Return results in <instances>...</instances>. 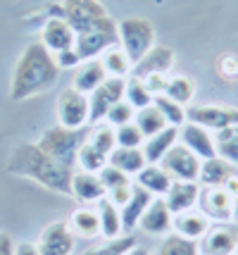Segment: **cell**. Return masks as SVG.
<instances>
[{
  "label": "cell",
  "mask_w": 238,
  "mask_h": 255,
  "mask_svg": "<svg viewBox=\"0 0 238 255\" xmlns=\"http://www.w3.org/2000/svg\"><path fill=\"white\" fill-rule=\"evenodd\" d=\"M72 196L81 203H98L100 198L107 196V191H105L98 174L79 169V172L72 174Z\"/></svg>",
  "instance_id": "cell-22"
},
{
  "label": "cell",
  "mask_w": 238,
  "mask_h": 255,
  "mask_svg": "<svg viewBox=\"0 0 238 255\" xmlns=\"http://www.w3.org/2000/svg\"><path fill=\"white\" fill-rule=\"evenodd\" d=\"M7 169L12 174L34 179L36 184L55 191V193L72 196V174H74V169L46 155L36 143L17 145L7 157Z\"/></svg>",
  "instance_id": "cell-1"
},
{
  "label": "cell",
  "mask_w": 238,
  "mask_h": 255,
  "mask_svg": "<svg viewBox=\"0 0 238 255\" xmlns=\"http://www.w3.org/2000/svg\"><path fill=\"white\" fill-rule=\"evenodd\" d=\"M117 33H119V48L129 55L131 65H136L155 45V26L143 17H124L117 24Z\"/></svg>",
  "instance_id": "cell-4"
},
{
  "label": "cell",
  "mask_w": 238,
  "mask_h": 255,
  "mask_svg": "<svg viewBox=\"0 0 238 255\" xmlns=\"http://www.w3.org/2000/svg\"><path fill=\"white\" fill-rule=\"evenodd\" d=\"M186 122L219 131L224 127L238 124V108H229V105H193V108H186Z\"/></svg>",
  "instance_id": "cell-11"
},
{
  "label": "cell",
  "mask_w": 238,
  "mask_h": 255,
  "mask_svg": "<svg viewBox=\"0 0 238 255\" xmlns=\"http://www.w3.org/2000/svg\"><path fill=\"white\" fill-rule=\"evenodd\" d=\"M212 138H215L217 155L238 167V124H231V127H224V129L215 131Z\"/></svg>",
  "instance_id": "cell-29"
},
{
  "label": "cell",
  "mask_w": 238,
  "mask_h": 255,
  "mask_svg": "<svg viewBox=\"0 0 238 255\" xmlns=\"http://www.w3.org/2000/svg\"><path fill=\"white\" fill-rule=\"evenodd\" d=\"M134 115H136V110H134L126 100H119V103H117V105H112V108H110V112L105 115V122L117 129V127H122V124L134 122Z\"/></svg>",
  "instance_id": "cell-41"
},
{
  "label": "cell",
  "mask_w": 238,
  "mask_h": 255,
  "mask_svg": "<svg viewBox=\"0 0 238 255\" xmlns=\"http://www.w3.org/2000/svg\"><path fill=\"white\" fill-rule=\"evenodd\" d=\"M41 43L46 45V50L50 55H60L65 50H74V43H77V33L69 26L62 17H50L43 26V33H41Z\"/></svg>",
  "instance_id": "cell-13"
},
{
  "label": "cell",
  "mask_w": 238,
  "mask_h": 255,
  "mask_svg": "<svg viewBox=\"0 0 238 255\" xmlns=\"http://www.w3.org/2000/svg\"><path fill=\"white\" fill-rule=\"evenodd\" d=\"M224 189L231 193V198H236V196H238V172H236V174H234L231 179H229L227 184H224Z\"/></svg>",
  "instance_id": "cell-46"
},
{
  "label": "cell",
  "mask_w": 238,
  "mask_h": 255,
  "mask_svg": "<svg viewBox=\"0 0 238 255\" xmlns=\"http://www.w3.org/2000/svg\"><path fill=\"white\" fill-rule=\"evenodd\" d=\"M162 96H167L174 103H179V105L186 108L193 100V96H195V84L188 77H167V86H164Z\"/></svg>",
  "instance_id": "cell-35"
},
{
  "label": "cell",
  "mask_w": 238,
  "mask_h": 255,
  "mask_svg": "<svg viewBox=\"0 0 238 255\" xmlns=\"http://www.w3.org/2000/svg\"><path fill=\"white\" fill-rule=\"evenodd\" d=\"M69 229L74 232V236L81 239H95L100 234V222H98V212L91 208H79L69 215Z\"/></svg>",
  "instance_id": "cell-28"
},
{
  "label": "cell",
  "mask_w": 238,
  "mask_h": 255,
  "mask_svg": "<svg viewBox=\"0 0 238 255\" xmlns=\"http://www.w3.org/2000/svg\"><path fill=\"white\" fill-rule=\"evenodd\" d=\"M107 162H110L112 167H117V169H122V172L129 174V177H136L138 172L148 165L146 155H143L141 148H119V145L110 153Z\"/></svg>",
  "instance_id": "cell-27"
},
{
  "label": "cell",
  "mask_w": 238,
  "mask_h": 255,
  "mask_svg": "<svg viewBox=\"0 0 238 255\" xmlns=\"http://www.w3.org/2000/svg\"><path fill=\"white\" fill-rule=\"evenodd\" d=\"M198 196H200V184L198 181H171L169 191L164 193V203L171 210V215H176V212L195 208Z\"/></svg>",
  "instance_id": "cell-21"
},
{
  "label": "cell",
  "mask_w": 238,
  "mask_h": 255,
  "mask_svg": "<svg viewBox=\"0 0 238 255\" xmlns=\"http://www.w3.org/2000/svg\"><path fill=\"white\" fill-rule=\"evenodd\" d=\"M77 165L81 167V172H93V174H98L102 167L107 165V155L100 153L98 148H93L91 143H81L79 153H77Z\"/></svg>",
  "instance_id": "cell-37"
},
{
  "label": "cell",
  "mask_w": 238,
  "mask_h": 255,
  "mask_svg": "<svg viewBox=\"0 0 238 255\" xmlns=\"http://www.w3.org/2000/svg\"><path fill=\"white\" fill-rule=\"evenodd\" d=\"M74 244H77V236L69 229L67 220H57L41 232L36 246L41 255H72Z\"/></svg>",
  "instance_id": "cell-12"
},
{
  "label": "cell",
  "mask_w": 238,
  "mask_h": 255,
  "mask_svg": "<svg viewBox=\"0 0 238 255\" xmlns=\"http://www.w3.org/2000/svg\"><path fill=\"white\" fill-rule=\"evenodd\" d=\"M114 136H117V145H119V148H141L143 141H146V136L141 133V129H138L134 122L117 127V129H114Z\"/></svg>",
  "instance_id": "cell-39"
},
{
  "label": "cell",
  "mask_w": 238,
  "mask_h": 255,
  "mask_svg": "<svg viewBox=\"0 0 238 255\" xmlns=\"http://www.w3.org/2000/svg\"><path fill=\"white\" fill-rule=\"evenodd\" d=\"M131 248H136L134 234H122L117 239H102L100 244L88 246L81 255H126Z\"/></svg>",
  "instance_id": "cell-30"
},
{
  "label": "cell",
  "mask_w": 238,
  "mask_h": 255,
  "mask_svg": "<svg viewBox=\"0 0 238 255\" xmlns=\"http://www.w3.org/2000/svg\"><path fill=\"white\" fill-rule=\"evenodd\" d=\"M200 157L195 155L193 150H188L183 143H174L167 150V155L159 160V165L167 169L174 181H198L200 174Z\"/></svg>",
  "instance_id": "cell-9"
},
{
  "label": "cell",
  "mask_w": 238,
  "mask_h": 255,
  "mask_svg": "<svg viewBox=\"0 0 238 255\" xmlns=\"http://www.w3.org/2000/svg\"><path fill=\"white\" fill-rule=\"evenodd\" d=\"M62 19L74 29V33H81L110 22L112 17L107 14V10L98 0H65L62 2Z\"/></svg>",
  "instance_id": "cell-5"
},
{
  "label": "cell",
  "mask_w": 238,
  "mask_h": 255,
  "mask_svg": "<svg viewBox=\"0 0 238 255\" xmlns=\"http://www.w3.org/2000/svg\"><path fill=\"white\" fill-rule=\"evenodd\" d=\"M107 79V72H105V67H102L100 57H95V60H83L79 62L77 67V74H74V89L79 91V93H91L100 86L102 81Z\"/></svg>",
  "instance_id": "cell-24"
},
{
  "label": "cell",
  "mask_w": 238,
  "mask_h": 255,
  "mask_svg": "<svg viewBox=\"0 0 238 255\" xmlns=\"http://www.w3.org/2000/svg\"><path fill=\"white\" fill-rule=\"evenodd\" d=\"M174 179L167 174V169L162 165H146L136 174V184L143 186L148 193H153L155 198H164V193L169 191Z\"/></svg>",
  "instance_id": "cell-25"
},
{
  "label": "cell",
  "mask_w": 238,
  "mask_h": 255,
  "mask_svg": "<svg viewBox=\"0 0 238 255\" xmlns=\"http://www.w3.org/2000/svg\"><path fill=\"white\" fill-rule=\"evenodd\" d=\"M0 255H14V241L5 232H0Z\"/></svg>",
  "instance_id": "cell-44"
},
{
  "label": "cell",
  "mask_w": 238,
  "mask_h": 255,
  "mask_svg": "<svg viewBox=\"0 0 238 255\" xmlns=\"http://www.w3.org/2000/svg\"><path fill=\"white\" fill-rule=\"evenodd\" d=\"M112 45H119V33H117V22L110 19V22L100 24L95 29H88V31L77 33V43H74V50L79 60H95L98 55H102L107 48Z\"/></svg>",
  "instance_id": "cell-6"
},
{
  "label": "cell",
  "mask_w": 238,
  "mask_h": 255,
  "mask_svg": "<svg viewBox=\"0 0 238 255\" xmlns=\"http://www.w3.org/2000/svg\"><path fill=\"white\" fill-rule=\"evenodd\" d=\"M131 186H134V184H126V186H119V189L107 191V198L112 200L117 208H122L126 200H129V196H131Z\"/></svg>",
  "instance_id": "cell-43"
},
{
  "label": "cell",
  "mask_w": 238,
  "mask_h": 255,
  "mask_svg": "<svg viewBox=\"0 0 238 255\" xmlns=\"http://www.w3.org/2000/svg\"><path fill=\"white\" fill-rule=\"evenodd\" d=\"M174 67V50L167 45H153L146 55L138 60L136 65L131 67V74L129 77L136 79H146L150 74H169V69Z\"/></svg>",
  "instance_id": "cell-14"
},
{
  "label": "cell",
  "mask_w": 238,
  "mask_h": 255,
  "mask_svg": "<svg viewBox=\"0 0 238 255\" xmlns=\"http://www.w3.org/2000/svg\"><path fill=\"white\" fill-rule=\"evenodd\" d=\"M174 143H179V127H171V124H167L162 131L148 136L143 145H141V150L146 155V162L148 165H159V160L167 155V150Z\"/></svg>",
  "instance_id": "cell-20"
},
{
  "label": "cell",
  "mask_w": 238,
  "mask_h": 255,
  "mask_svg": "<svg viewBox=\"0 0 238 255\" xmlns=\"http://www.w3.org/2000/svg\"><path fill=\"white\" fill-rule=\"evenodd\" d=\"M153 198H155V196L148 193L143 186H138V184L131 186V196H129V200L119 208V215H122V229H124L126 234H131L138 227L141 215L146 212V208L150 205V200Z\"/></svg>",
  "instance_id": "cell-19"
},
{
  "label": "cell",
  "mask_w": 238,
  "mask_h": 255,
  "mask_svg": "<svg viewBox=\"0 0 238 255\" xmlns=\"http://www.w3.org/2000/svg\"><path fill=\"white\" fill-rule=\"evenodd\" d=\"M60 77V67H57L55 57L46 50V45L41 43H29L22 57L17 60L14 72H12V84H10V98L12 100H26L34 98L38 93L48 91Z\"/></svg>",
  "instance_id": "cell-2"
},
{
  "label": "cell",
  "mask_w": 238,
  "mask_h": 255,
  "mask_svg": "<svg viewBox=\"0 0 238 255\" xmlns=\"http://www.w3.org/2000/svg\"><path fill=\"white\" fill-rule=\"evenodd\" d=\"M236 174V165L227 162L224 157H207L200 162V174H198V184L200 186H224L229 179Z\"/></svg>",
  "instance_id": "cell-23"
},
{
  "label": "cell",
  "mask_w": 238,
  "mask_h": 255,
  "mask_svg": "<svg viewBox=\"0 0 238 255\" xmlns=\"http://www.w3.org/2000/svg\"><path fill=\"white\" fill-rule=\"evenodd\" d=\"M171 210L167 208L164 198H153L150 205L146 208V212L141 215L138 220V227L143 229L150 236H162V234H169L171 232Z\"/></svg>",
  "instance_id": "cell-17"
},
{
  "label": "cell",
  "mask_w": 238,
  "mask_h": 255,
  "mask_svg": "<svg viewBox=\"0 0 238 255\" xmlns=\"http://www.w3.org/2000/svg\"><path fill=\"white\" fill-rule=\"evenodd\" d=\"M14 255H41L36 244H14Z\"/></svg>",
  "instance_id": "cell-45"
},
{
  "label": "cell",
  "mask_w": 238,
  "mask_h": 255,
  "mask_svg": "<svg viewBox=\"0 0 238 255\" xmlns=\"http://www.w3.org/2000/svg\"><path fill=\"white\" fill-rule=\"evenodd\" d=\"M134 124L141 129V133H143L146 138L148 136H153V133L162 131V129L167 127L164 117H162V112H159L155 105H148V108L136 110V115H134Z\"/></svg>",
  "instance_id": "cell-33"
},
{
  "label": "cell",
  "mask_w": 238,
  "mask_h": 255,
  "mask_svg": "<svg viewBox=\"0 0 238 255\" xmlns=\"http://www.w3.org/2000/svg\"><path fill=\"white\" fill-rule=\"evenodd\" d=\"M219 74L224 79H238V57L236 55H224L219 60Z\"/></svg>",
  "instance_id": "cell-42"
},
{
  "label": "cell",
  "mask_w": 238,
  "mask_h": 255,
  "mask_svg": "<svg viewBox=\"0 0 238 255\" xmlns=\"http://www.w3.org/2000/svg\"><path fill=\"white\" fill-rule=\"evenodd\" d=\"M198 244H200V255H234L236 227H231L229 222H219L215 227H210Z\"/></svg>",
  "instance_id": "cell-15"
},
{
  "label": "cell",
  "mask_w": 238,
  "mask_h": 255,
  "mask_svg": "<svg viewBox=\"0 0 238 255\" xmlns=\"http://www.w3.org/2000/svg\"><path fill=\"white\" fill-rule=\"evenodd\" d=\"M98 177H100L102 186H105V191H112V189H119V186H126V184H131V177L129 174H124L122 169H117V167H112L110 162L102 167L100 172H98Z\"/></svg>",
  "instance_id": "cell-40"
},
{
  "label": "cell",
  "mask_w": 238,
  "mask_h": 255,
  "mask_svg": "<svg viewBox=\"0 0 238 255\" xmlns=\"http://www.w3.org/2000/svg\"><path fill=\"white\" fill-rule=\"evenodd\" d=\"M86 129H65V127H53V129H48L38 141L36 145L50 155L53 160L57 162H62V165L67 167H74L77 165V153H79L81 143L86 141Z\"/></svg>",
  "instance_id": "cell-3"
},
{
  "label": "cell",
  "mask_w": 238,
  "mask_h": 255,
  "mask_svg": "<svg viewBox=\"0 0 238 255\" xmlns=\"http://www.w3.org/2000/svg\"><path fill=\"white\" fill-rule=\"evenodd\" d=\"M210 227H212V222H210L200 210H195V208L176 212V215L171 217V229H174V234H179L183 239H191V241H200Z\"/></svg>",
  "instance_id": "cell-18"
},
{
  "label": "cell",
  "mask_w": 238,
  "mask_h": 255,
  "mask_svg": "<svg viewBox=\"0 0 238 255\" xmlns=\"http://www.w3.org/2000/svg\"><path fill=\"white\" fill-rule=\"evenodd\" d=\"M153 105L162 112V117H164L167 124H171V127L186 124V108L179 105V103H174L171 98H167V96H155V98H153Z\"/></svg>",
  "instance_id": "cell-38"
},
{
  "label": "cell",
  "mask_w": 238,
  "mask_h": 255,
  "mask_svg": "<svg viewBox=\"0 0 238 255\" xmlns=\"http://www.w3.org/2000/svg\"><path fill=\"white\" fill-rule=\"evenodd\" d=\"M86 143H91L93 148H98L100 153L110 157L114 148H117V136H114V127L110 124H93V129H88L86 133Z\"/></svg>",
  "instance_id": "cell-34"
},
{
  "label": "cell",
  "mask_w": 238,
  "mask_h": 255,
  "mask_svg": "<svg viewBox=\"0 0 238 255\" xmlns=\"http://www.w3.org/2000/svg\"><path fill=\"white\" fill-rule=\"evenodd\" d=\"M234 255H238V224H236V251H234Z\"/></svg>",
  "instance_id": "cell-49"
},
{
  "label": "cell",
  "mask_w": 238,
  "mask_h": 255,
  "mask_svg": "<svg viewBox=\"0 0 238 255\" xmlns=\"http://www.w3.org/2000/svg\"><path fill=\"white\" fill-rule=\"evenodd\" d=\"M57 124L65 129H86L88 124V96L67 89L57 98Z\"/></svg>",
  "instance_id": "cell-8"
},
{
  "label": "cell",
  "mask_w": 238,
  "mask_h": 255,
  "mask_svg": "<svg viewBox=\"0 0 238 255\" xmlns=\"http://www.w3.org/2000/svg\"><path fill=\"white\" fill-rule=\"evenodd\" d=\"M155 255H200V244L183 239L179 234H167Z\"/></svg>",
  "instance_id": "cell-32"
},
{
  "label": "cell",
  "mask_w": 238,
  "mask_h": 255,
  "mask_svg": "<svg viewBox=\"0 0 238 255\" xmlns=\"http://www.w3.org/2000/svg\"><path fill=\"white\" fill-rule=\"evenodd\" d=\"M126 255H150V253H148L146 248H138V246H136V248H131Z\"/></svg>",
  "instance_id": "cell-47"
},
{
  "label": "cell",
  "mask_w": 238,
  "mask_h": 255,
  "mask_svg": "<svg viewBox=\"0 0 238 255\" xmlns=\"http://www.w3.org/2000/svg\"><path fill=\"white\" fill-rule=\"evenodd\" d=\"M179 143H183L188 150H193L200 160H207V157H215V138H212V131L205 129V127H198L193 122H186L179 127Z\"/></svg>",
  "instance_id": "cell-16"
},
{
  "label": "cell",
  "mask_w": 238,
  "mask_h": 255,
  "mask_svg": "<svg viewBox=\"0 0 238 255\" xmlns=\"http://www.w3.org/2000/svg\"><path fill=\"white\" fill-rule=\"evenodd\" d=\"M234 220L238 222V196L234 198Z\"/></svg>",
  "instance_id": "cell-48"
},
{
  "label": "cell",
  "mask_w": 238,
  "mask_h": 255,
  "mask_svg": "<svg viewBox=\"0 0 238 255\" xmlns=\"http://www.w3.org/2000/svg\"><path fill=\"white\" fill-rule=\"evenodd\" d=\"M200 212L210 222H229L234 220V198L224 186H200Z\"/></svg>",
  "instance_id": "cell-10"
},
{
  "label": "cell",
  "mask_w": 238,
  "mask_h": 255,
  "mask_svg": "<svg viewBox=\"0 0 238 255\" xmlns=\"http://www.w3.org/2000/svg\"><path fill=\"white\" fill-rule=\"evenodd\" d=\"M124 100L134 108V110H141V108L153 105V93L148 91L143 79L129 77L126 79V89H124Z\"/></svg>",
  "instance_id": "cell-36"
},
{
  "label": "cell",
  "mask_w": 238,
  "mask_h": 255,
  "mask_svg": "<svg viewBox=\"0 0 238 255\" xmlns=\"http://www.w3.org/2000/svg\"><path fill=\"white\" fill-rule=\"evenodd\" d=\"M124 89L126 79L119 77H107L95 91L88 93V122L100 124L105 122V115L110 112L112 105H117L119 100H124Z\"/></svg>",
  "instance_id": "cell-7"
},
{
  "label": "cell",
  "mask_w": 238,
  "mask_h": 255,
  "mask_svg": "<svg viewBox=\"0 0 238 255\" xmlns=\"http://www.w3.org/2000/svg\"><path fill=\"white\" fill-rule=\"evenodd\" d=\"M102 67H105V72H107V77H119V79H126L131 74V60L126 55L124 50L119 48V45H112V48H107L100 57Z\"/></svg>",
  "instance_id": "cell-31"
},
{
  "label": "cell",
  "mask_w": 238,
  "mask_h": 255,
  "mask_svg": "<svg viewBox=\"0 0 238 255\" xmlns=\"http://www.w3.org/2000/svg\"><path fill=\"white\" fill-rule=\"evenodd\" d=\"M98 222H100V236L102 239H117L122 236V215H119V208L114 205L112 200L107 198H100L98 200Z\"/></svg>",
  "instance_id": "cell-26"
}]
</instances>
